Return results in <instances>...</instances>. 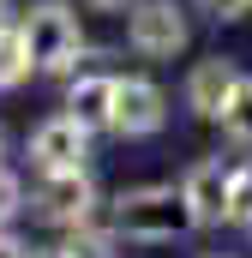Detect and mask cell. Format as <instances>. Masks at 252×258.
Listing matches in <instances>:
<instances>
[{
    "mask_svg": "<svg viewBox=\"0 0 252 258\" xmlns=\"http://www.w3.org/2000/svg\"><path fill=\"white\" fill-rule=\"evenodd\" d=\"M114 228H120L126 240L162 246V240L192 234L198 222H192V210H186V198H180V186H132V192L114 198Z\"/></svg>",
    "mask_w": 252,
    "mask_h": 258,
    "instance_id": "obj_1",
    "label": "cell"
},
{
    "mask_svg": "<svg viewBox=\"0 0 252 258\" xmlns=\"http://www.w3.org/2000/svg\"><path fill=\"white\" fill-rule=\"evenodd\" d=\"M18 36H24V54L30 72H72L84 54V30H78V12L60 0H42L18 18Z\"/></svg>",
    "mask_w": 252,
    "mask_h": 258,
    "instance_id": "obj_2",
    "label": "cell"
},
{
    "mask_svg": "<svg viewBox=\"0 0 252 258\" xmlns=\"http://www.w3.org/2000/svg\"><path fill=\"white\" fill-rule=\"evenodd\" d=\"M186 12L174 0H132L126 6V42L144 54V60H174L186 48Z\"/></svg>",
    "mask_w": 252,
    "mask_h": 258,
    "instance_id": "obj_3",
    "label": "cell"
},
{
    "mask_svg": "<svg viewBox=\"0 0 252 258\" xmlns=\"http://www.w3.org/2000/svg\"><path fill=\"white\" fill-rule=\"evenodd\" d=\"M168 126V96L162 84L150 78H114V114H108V132L120 138H150V132Z\"/></svg>",
    "mask_w": 252,
    "mask_h": 258,
    "instance_id": "obj_4",
    "label": "cell"
},
{
    "mask_svg": "<svg viewBox=\"0 0 252 258\" xmlns=\"http://www.w3.org/2000/svg\"><path fill=\"white\" fill-rule=\"evenodd\" d=\"M90 210H96V180H90L84 168H54V174H42V186H36V216H42V222L78 228V222H90Z\"/></svg>",
    "mask_w": 252,
    "mask_h": 258,
    "instance_id": "obj_5",
    "label": "cell"
},
{
    "mask_svg": "<svg viewBox=\"0 0 252 258\" xmlns=\"http://www.w3.org/2000/svg\"><path fill=\"white\" fill-rule=\"evenodd\" d=\"M228 180H234V168H228L222 156H204V162H192V168H186L180 198H186V210H192V222H198V228L228 222Z\"/></svg>",
    "mask_w": 252,
    "mask_h": 258,
    "instance_id": "obj_6",
    "label": "cell"
},
{
    "mask_svg": "<svg viewBox=\"0 0 252 258\" xmlns=\"http://www.w3.org/2000/svg\"><path fill=\"white\" fill-rule=\"evenodd\" d=\"M84 156H90V132L78 126L72 114H54V120H42V126L30 132V162H36L42 174H54V168H84Z\"/></svg>",
    "mask_w": 252,
    "mask_h": 258,
    "instance_id": "obj_7",
    "label": "cell"
},
{
    "mask_svg": "<svg viewBox=\"0 0 252 258\" xmlns=\"http://www.w3.org/2000/svg\"><path fill=\"white\" fill-rule=\"evenodd\" d=\"M234 84H240V72H234V60H222V54L198 60V66L186 72V108L198 114V120H216V114L228 108Z\"/></svg>",
    "mask_w": 252,
    "mask_h": 258,
    "instance_id": "obj_8",
    "label": "cell"
},
{
    "mask_svg": "<svg viewBox=\"0 0 252 258\" xmlns=\"http://www.w3.org/2000/svg\"><path fill=\"white\" fill-rule=\"evenodd\" d=\"M66 114H72L84 132H108V114H114V78H108V72H84V78H72V90H66Z\"/></svg>",
    "mask_w": 252,
    "mask_h": 258,
    "instance_id": "obj_9",
    "label": "cell"
},
{
    "mask_svg": "<svg viewBox=\"0 0 252 258\" xmlns=\"http://www.w3.org/2000/svg\"><path fill=\"white\" fill-rule=\"evenodd\" d=\"M24 78H30V54H24L18 24L6 18V24H0V90H18Z\"/></svg>",
    "mask_w": 252,
    "mask_h": 258,
    "instance_id": "obj_10",
    "label": "cell"
},
{
    "mask_svg": "<svg viewBox=\"0 0 252 258\" xmlns=\"http://www.w3.org/2000/svg\"><path fill=\"white\" fill-rule=\"evenodd\" d=\"M216 120H222V132H228L234 144H246V150H252V78L234 84V96H228V108H222Z\"/></svg>",
    "mask_w": 252,
    "mask_h": 258,
    "instance_id": "obj_11",
    "label": "cell"
},
{
    "mask_svg": "<svg viewBox=\"0 0 252 258\" xmlns=\"http://www.w3.org/2000/svg\"><path fill=\"white\" fill-rule=\"evenodd\" d=\"M54 258H114V240H108L102 228H90V222H78V228L66 234L60 246H54Z\"/></svg>",
    "mask_w": 252,
    "mask_h": 258,
    "instance_id": "obj_12",
    "label": "cell"
},
{
    "mask_svg": "<svg viewBox=\"0 0 252 258\" xmlns=\"http://www.w3.org/2000/svg\"><path fill=\"white\" fill-rule=\"evenodd\" d=\"M228 222H246L252 228V162L234 168V180H228Z\"/></svg>",
    "mask_w": 252,
    "mask_h": 258,
    "instance_id": "obj_13",
    "label": "cell"
},
{
    "mask_svg": "<svg viewBox=\"0 0 252 258\" xmlns=\"http://www.w3.org/2000/svg\"><path fill=\"white\" fill-rule=\"evenodd\" d=\"M18 210H24V180H18V174H12V168L0 162V228H6V222H12Z\"/></svg>",
    "mask_w": 252,
    "mask_h": 258,
    "instance_id": "obj_14",
    "label": "cell"
},
{
    "mask_svg": "<svg viewBox=\"0 0 252 258\" xmlns=\"http://www.w3.org/2000/svg\"><path fill=\"white\" fill-rule=\"evenodd\" d=\"M198 12H210L216 24H228V18H246L252 0H198Z\"/></svg>",
    "mask_w": 252,
    "mask_h": 258,
    "instance_id": "obj_15",
    "label": "cell"
},
{
    "mask_svg": "<svg viewBox=\"0 0 252 258\" xmlns=\"http://www.w3.org/2000/svg\"><path fill=\"white\" fill-rule=\"evenodd\" d=\"M0 258H36V252H30L24 240H6V234H0Z\"/></svg>",
    "mask_w": 252,
    "mask_h": 258,
    "instance_id": "obj_16",
    "label": "cell"
},
{
    "mask_svg": "<svg viewBox=\"0 0 252 258\" xmlns=\"http://www.w3.org/2000/svg\"><path fill=\"white\" fill-rule=\"evenodd\" d=\"M90 6H126V0H90Z\"/></svg>",
    "mask_w": 252,
    "mask_h": 258,
    "instance_id": "obj_17",
    "label": "cell"
},
{
    "mask_svg": "<svg viewBox=\"0 0 252 258\" xmlns=\"http://www.w3.org/2000/svg\"><path fill=\"white\" fill-rule=\"evenodd\" d=\"M0 24H6V0H0Z\"/></svg>",
    "mask_w": 252,
    "mask_h": 258,
    "instance_id": "obj_18",
    "label": "cell"
},
{
    "mask_svg": "<svg viewBox=\"0 0 252 258\" xmlns=\"http://www.w3.org/2000/svg\"><path fill=\"white\" fill-rule=\"evenodd\" d=\"M0 150H6V132H0Z\"/></svg>",
    "mask_w": 252,
    "mask_h": 258,
    "instance_id": "obj_19",
    "label": "cell"
}]
</instances>
